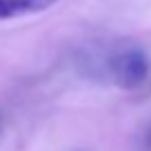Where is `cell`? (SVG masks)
I'll return each instance as SVG.
<instances>
[{"instance_id": "2", "label": "cell", "mask_w": 151, "mask_h": 151, "mask_svg": "<svg viewBox=\"0 0 151 151\" xmlns=\"http://www.w3.org/2000/svg\"><path fill=\"white\" fill-rule=\"evenodd\" d=\"M62 0H0V20H11L20 16H31L51 9Z\"/></svg>"}, {"instance_id": "1", "label": "cell", "mask_w": 151, "mask_h": 151, "mask_svg": "<svg viewBox=\"0 0 151 151\" xmlns=\"http://www.w3.org/2000/svg\"><path fill=\"white\" fill-rule=\"evenodd\" d=\"M104 76L122 89H136L149 76V58L138 45H122L104 56Z\"/></svg>"}]
</instances>
